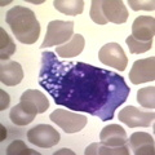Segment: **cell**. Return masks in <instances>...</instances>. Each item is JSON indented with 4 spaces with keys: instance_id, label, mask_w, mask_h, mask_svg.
Returning <instances> with one entry per match:
<instances>
[{
    "instance_id": "cell-26",
    "label": "cell",
    "mask_w": 155,
    "mask_h": 155,
    "mask_svg": "<svg viewBox=\"0 0 155 155\" xmlns=\"http://www.w3.org/2000/svg\"><path fill=\"white\" fill-rule=\"evenodd\" d=\"M0 129H2V136H0V141H4L5 140V137H7V130H5V127L2 124L0 125Z\"/></svg>"
},
{
    "instance_id": "cell-11",
    "label": "cell",
    "mask_w": 155,
    "mask_h": 155,
    "mask_svg": "<svg viewBox=\"0 0 155 155\" xmlns=\"http://www.w3.org/2000/svg\"><path fill=\"white\" fill-rule=\"evenodd\" d=\"M155 34V19L149 16H140L132 23V36L140 41L153 40Z\"/></svg>"
},
{
    "instance_id": "cell-20",
    "label": "cell",
    "mask_w": 155,
    "mask_h": 155,
    "mask_svg": "<svg viewBox=\"0 0 155 155\" xmlns=\"http://www.w3.org/2000/svg\"><path fill=\"white\" fill-rule=\"evenodd\" d=\"M137 102L146 109L155 107V87H146L137 92Z\"/></svg>"
},
{
    "instance_id": "cell-8",
    "label": "cell",
    "mask_w": 155,
    "mask_h": 155,
    "mask_svg": "<svg viewBox=\"0 0 155 155\" xmlns=\"http://www.w3.org/2000/svg\"><path fill=\"white\" fill-rule=\"evenodd\" d=\"M129 80L133 84H141L155 80V58L149 57L136 61L129 71Z\"/></svg>"
},
{
    "instance_id": "cell-22",
    "label": "cell",
    "mask_w": 155,
    "mask_h": 155,
    "mask_svg": "<svg viewBox=\"0 0 155 155\" xmlns=\"http://www.w3.org/2000/svg\"><path fill=\"white\" fill-rule=\"evenodd\" d=\"M7 154L8 155H30V154L40 155V153L26 147V145L23 143V141H19V140H16V141H13L11 145H9L7 147Z\"/></svg>"
},
{
    "instance_id": "cell-14",
    "label": "cell",
    "mask_w": 155,
    "mask_h": 155,
    "mask_svg": "<svg viewBox=\"0 0 155 155\" xmlns=\"http://www.w3.org/2000/svg\"><path fill=\"white\" fill-rule=\"evenodd\" d=\"M100 140L107 146H123L128 142L125 130L118 124H110L105 127L100 133Z\"/></svg>"
},
{
    "instance_id": "cell-19",
    "label": "cell",
    "mask_w": 155,
    "mask_h": 155,
    "mask_svg": "<svg viewBox=\"0 0 155 155\" xmlns=\"http://www.w3.org/2000/svg\"><path fill=\"white\" fill-rule=\"evenodd\" d=\"M16 53V44L4 28H0V58L2 61H8Z\"/></svg>"
},
{
    "instance_id": "cell-23",
    "label": "cell",
    "mask_w": 155,
    "mask_h": 155,
    "mask_svg": "<svg viewBox=\"0 0 155 155\" xmlns=\"http://www.w3.org/2000/svg\"><path fill=\"white\" fill-rule=\"evenodd\" d=\"M89 16L92 18V21L98 23V25H106V23H107L106 18L104 17V13H102V2H101V0H93V2H92Z\"/></svg>"
},
{
    "instance_id": "cell-9",
    "label": "cell",
    "mask_w": 155,
    "mask_h": 155,
    "mask_svg": "<svg viewBox=\"0 0 155 155\" xmlns=\"http://www.w3.org/2000/svg\"><path fill=\"white\" fill-rule=\"evenodd\" d=\"M36 114H39L38 107L30 101L21 100L19 104H17L9 113L12 123L16 125H27L35 119Z\"/></svg>"
},
{
    "instance_id": "cell-6",
    "label": "cell",
    "mask_w": 155,
    "mask_h": 155,
    "mask_svg": "<svg viewBox=\"0 0 155 155\" xmlns=\"http://www.w3.org/2000/svg\"><path fill=\"white\" fill-rule=\"evenodd\" d=\"M98 58L104 65L114 67L119 71H124L128 64V58L118 43H109L104 45L98 52Z\"/></svg>"
},
{
    "instance_id": "cell-5",
    "label": "cell",
    "mask_w": 155,
    "mask_h": 155,
    "mask_svg": "<svg viewBox=\"0 0 155 155\" xmlns=\"http://www.w3.org/2000/svg\"><path fill=\"white\" fill-rule=\"evenodd\" d=\"M61 136L57 129L48 124H39L27 132L28 142L41 149H49L60 142Z\"/></svg>"
},
{
    "instance_id": "cell-10",
    "label": "cell",
    "mask_w": 155,
    "mask_h": 155,
    "mask_svg": "<svg viewBox=\"0 0 155 155\" xmlns=\"http://www.w3.org/2000/svg\"><path fill=\"white\" fill-rule=\"evenodd\" d=\"M102 13L107 22L122 25L128 19V11L122 0H105L102 2Z\"/></svg>"
},
{
    "instance_id": "cell-1",
    "label": "cell",
    "mask_w": 155,
    "mask_h": 155,
    "mask_svg": "<svg viewBox=\"0 0 155 155\" xmlns=\"http://www.w3.org/2000/svg\"><path fill=\"white\" fill-rule=\"evenodd\" d=\"M39 84L57 105L84 111L106 122L127 101L130 89L124 78L84 62L58 61L53 52L41 53Z\"/></svg>"
},
{
    "instance_id": "cell-27",
    "label": "cell",
    "mask_w": 155,
    "mask_h": 155,
    "mask_svg": "<svg viewBox=\"0 0 155 155\" xmlns=\"http://www.w3.org/2000/svg\"><path fill=\"white\" fill-rule=\"evenodd\" d=\"M58 154H70V155H72L74 153H72V151H70V150L62 149V151H56V153H54V155H58Z\"/></svg>"
},
{
    "instance_id": "cell-2",
    "label": "cell",
    "mask_w": 155,
    "mask_h": 155,
    "mask_svg": "<svg viewBox=\"0 0 155 155\" xmlns=\"http://www.w3.org/2000/svg\"><path fill=\"white\" fill-rule=\"evenodd\" d=\"M13 35L23 44H34L40 35V23L31 9L26 7H13L5 18Z\"/></svg>"
},
{
    "instance_id": "cell-4",
    "label": "cell",
    "mask_w": 155,
    "mask_h": 155,
    "mask_svg": "<svg viewBox=\"0 0 155 155\" xmlns=\"http://www.w3.org/2000/svg\"><path fill=\"white\" fill-rule=\"evenodd\" d=\"M49 119L62 128L66 133H76L87 125V118L64 109H57L49 115Z\"/></svg>"
},
{
    "instance_id": "cell-18",
    "label": "cell",
    "mask_w": 155,
    "mask_h": 155,
    "mask_svg": "<svg viewBox=\"0 0 155 155\" xmlns=\"http://www.w3.org/2000/svg\"><path fill=\"white\" fill-rule=\"evenodd\" d=\"M21 100L32 102L38 107L39 114L45 113L48 110V107H49V101H48L47 96L43 94L40 91H36V89H27L26 92H23L22 96H21Z\"/></svg>"
},
{
    "instance_id": "cell-3",
    "label": "cell",
    "mask_w": 155,
    "mask_h": 155,
    "mask_svg": "<svg viewBox=\"0 0 155 155\" xmlns=\"http://www.w3.org/2000/svg\"><path fill=\"white\" fill-rule=\"evenodd\" d=\"M74 32V22L72 21H51L48 23L47 34L44 41L41 43L40 48L44 49L48 47L61 45L67 43L72 38Z\"/></svg>"
},
{
    "instance_id": "cell-15",
    "label": "cell",
    "mask_w": 155,
    "mask_h": 155,
    "mask_svg": "<svg viewBox=\"0 0 155 155\" xmlns=\"http://www.w3.org/2000/svg\"><path fill=\"white\" fill-rule=\"evenodd\" d=\"M84 45H85L84 36L80 35V34H75V35H72V38L66 44L57 47L56 53L61 58H72L83 52Z\"/></svg>"
},
{
    "instance_id": "cell-21",
    "label": "cell",
    "mask_w": 155,
    "mask_h": 155,
    "mask_svg": "<svg viewBox=\"0 0 155 155\" xmlns=\"http://www.w3.org/2000/svg\"><path fill=\"white\" fill-rule=\"evenodd\" d=\"M125 43H127V45L129 48V52L133 53V54H137V53H145V52L151 49V47H153V40L140 41V40H137V39H134L132 35L127 38Z\"/></svg>"
},
{
    "instance_id": "cell-7",
    "label": "cell",
    "mask_w": 155,
    "mask_h": 155,
    "mask_svg": "<svg viewBox=\"0 0 155 155\" xmlns=\"http://www.w3.org/2000/svg\"><path fill=\"white\" fill-rule=\"evenodd\" d=\"M155 118V114L147 113V111H141L134 106H127L119 111L118 119L122 123L127 124L129 128H137V127H149L153 123Z\"/></svg>"
},
{
    "instance_id": "cell-13",
    "label": "cell",
    "mask_w": 155,
    "mask_h": 155,
    "mask_svg": "<svg viewBox=\"0 0 155 155\" xmlns=\"http://www.w3.org/2000/svg\"><path fill=\"white\" fill-rule=\"evenodd\" d=\"M0 69V80L8 87H14L19 84L23 79L22 66L16 61H5L2 64Z\"/></svg>"
},
{
    "instance_id": "cell-17",
    "label": "cell",
    "mask_w": 155,
    "mask_h": 155,
    "mask_svg": "<svg viewBox=\"0 0 155 155\" xmlns=\"http://www.w3.org/2000/svg\"><path fill=\"white\" fill-rule=\"evenodd\" d=\"M53 5L58 12L67 16H78L83 13L84 2L81 0H54Z\"/></svg>"
},
{
    "instance_id": "cell-25",
    "label": "cell",
    "mask_w": 155,
    "mask_h": 155,
    "mask_svg": "<svg viewBox=\"0 0 155 155\" xmlns=\"http://www.w3.org/2000/svg\"><path fill=\"white\" fill-rule=\"evenodd\" d=\"M0 96H2V104H0V110H5L8 106H9V101H11V98H9V94L7 93L5 91H0Z\"/></svg>"
},
{
    "instance_id": "cell-28",
    "label": "cell",
    "mask_w": 155,
    "mask_h": 155,
    "mask_svg": "<svg viewBox=\"0 0 155 155\" xmlns=\"http://www.w3.org/2000/svg\"><path fill=\"white\" fill-rule=\"evenodd\" d=\"M30 3H32V4H43L44 2H43V0H39V2H36V0H31Z\"/></svg>"
},
{
    "instance_id": "cell-16",
    "label": "cell",
    "mask_w": 155,
    "mask_h": 155,
    "mask_svg": "<svg viewBox=\"0 0 155 155\" xmlns=\"http://www.w3.org/2000/svg\"><path fill=\"white\" fill-rule=\"evenodd\" d=\"M85 155H128L129 149L127 145L123 146H107L102 142L92 143L84 151Z\"/></svg>"
},
{
    "instance_id": "cell-24",
    "label": "cell",
    "mask_w": 155,
    "mask_h": 155,
    "mask_svg": "<svg viewBox=\"0 0 155 155\" xmlns=\"http://www.w3.org/2000/svg\"><path fill=\"white\" fill-rule=\"evenodd\" d=\"M129 7L133 11H154L155 9V3L150 2V0H129L128 2Z\"/></svg>"
},
{
    "instance_id": "cell-12",
    "label": "cell",
    "mask_w": 155,
    "mask_h": 155,
    "mask_svg": "<svg viewBox=\"0 0 155 155\" xmlns=\"http://www.w3.org/2000/svg\"><path fill=\"white\" fill-rule=\"evenodd\" d=\"M129 146L134 155H154V138L146 132H134L129 137Z\"/></svg>"
}]
</instances>
